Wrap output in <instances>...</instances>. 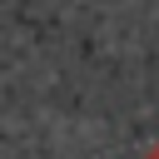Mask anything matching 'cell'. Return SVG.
I'll return each instance as SVG.
<instances>
[{
	"label": "cell",
	"instance_id": "cell-1",
	"mask_svg": "<svg viewBox=\"0 0 159 159\" xmlns=\"http://www.w3.org/2000/svg\"><path fill=\"white\" fill-rule=\"evenodd\" d=\"M149 159H159V144H154V149H149Z\"/></svg>",
	"mask_w": 159,
	"mask_h": 159
}]
</instances>
